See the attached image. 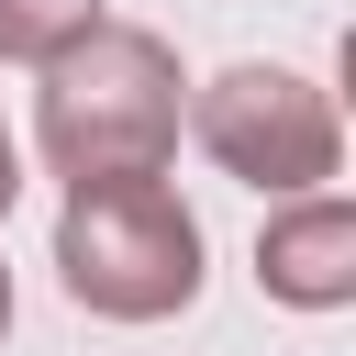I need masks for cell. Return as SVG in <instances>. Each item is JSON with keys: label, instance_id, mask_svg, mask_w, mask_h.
I'll list each match as a JSON object with an SVG mask.
<instances>
[{"label": "cell", "instance_id": "cell-1", "mask_svg": "<svg viewBox=\"0 0 356 356\" xmlns=\"http://www.w3.org/2000/svg\"><path fill=\"white\" fill-rule=\"evenodd\" d=\"M189 78H178V56H167V33H145V22H89V33H67L56 56H44V89H33V145H44V167L78 189V178H156L167 156H178V100Z\"/></svg>", "mask_w": 356, "mask_h": 356}, {"label": "cell", "instance_id": "cell-2", "mask_svg": "<svg viewBox=\"0 0 356 356\" xmlns=\"http://www.w3.org/2000/svg\"><path fill=\"white\" fill-rule=\"evenodd\" d=\"M56 278L100 323H167L200 300V222L156 178H78L56 211Z\"/></svg>", "mask_w": 356, "mask_h": 356}, {"label": "cell", "instance_id": "cell-3", "mask_svg": "<svg viewBox=\"0 0 356 356\" xmlns=\"http://www.w3.org/2000/svg\"><path fill=\"white\" fill-rule=\"evenodd\" d=\"M189 134H200V156H211L222 178H245V189H267V200L323 189V178L345 167V122H334V100H323L300 67H222V78H200Z\"/></svg>", "mask_w": 356, "mask_h": 356}, {"label": "cell", "instance_id": "cell-4", "mask_svg": "<svg viewBox=\"0 0 356 356\" xmlns=\"http://www.w3.org/2000/svg\"><path fill=\"white\" fill-rule=\"evenodd\" d=\"M256 289L289 300V312H345L356 300V200L323 178V189H289V211H267L256 234Z\"/></svg>", "mask_w": 356, "mask_h": 356}, {"label": "cell", "instance_id": "cell-5", "mask_svg": "<svg viewBox=\"0 0 356 356\" xmlns=\"http://www.w3.org/2000/svg\"><path fill=\"white\" fill-rule=\"evenodd\" d=\"M89 22H100V0H0V67H44Z\"/></svg>", "mask_w": 356, "mask_h": 356}, {"label": "cell", "instance_id": "cell-6", "mask_svg": "<svg viewBox=\"0 0 356 356\" xmlns=\"http://www.w3.org/2000/svg\"><path fill=\"white\" fill-rule=\"evenodd\" d=\"M22 200V145H11V122H0V211Z\"/></svg>", "mask_w": 356, "mask_h": 356}, {"label": "cell", "instance_id": "cell-7", "mask_svg": "<svg viewBox=\"0 0 356 356\" xmlns=\"http://www.w3.org/2000/svg\"><path fill=\"white\" fill-rule=\"evenodd\" d=\"M0 334H11V267H0Z\"/></svg>", "mask_w": 356, "mask_h": 356}]
</instances>
